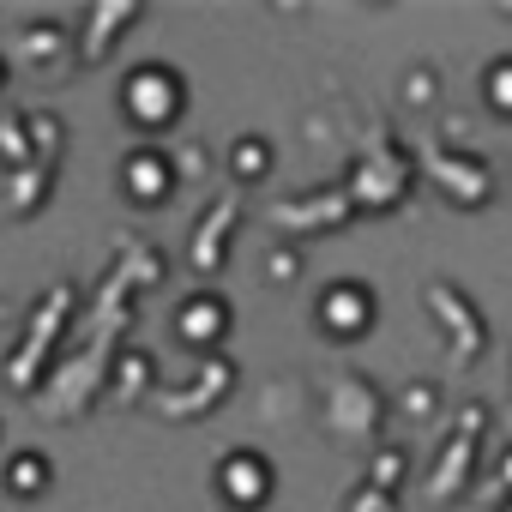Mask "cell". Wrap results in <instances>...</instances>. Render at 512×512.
<instances>
[{"label":"cell","instance_id":"cell-1","mask_svg":"<svg viewBox=\"0 0 512 512\" xmlns=\"http://www.w3.org/2000/svg\"><path fill=\"white\" fill-rule=\"evenodd\" d=\"M79 320H85V296H79V284H73V278H55V284L31 302L25 332L13 338L7 362H0V386H7L13 398H37V392L49 386V374L61 368V356L73 350Z\"/></svg>","mask_w":512,"mask_h":512},{"label":"cell","instance_id":"cell-2","mask_svg":"<svg viewBox=\"0 0 512 512\" xmlns=\"http://www.w3.org/2000/svg\"><path fill=\"white\" fill-rule=\"evenodd\" d=\"M115 109L139 139L163 145V133L181 127V115H187V73L169 61H139V67H127Z\"/></svg>","mask_w":512,"mask_h":512},{"label":"cell","instance_id":"cell-3","mask_svg":"<svg viewBox=\"0 0 512 512\" xmlns=\"http://www.w3.org/2000/svg\"><path fill=\"white\" fill-rule=\"evenodd\" d=\"M61 163H67V121L55 109H31V163L19 175H7V211L13 217H37L61 181Z\"/></svg>","mask_w":512,"mask_h":512},{"label":"cell","instance_id":"cell-4","mask_svg":"<svg viewBox=\"0 0 512 512\" xmlns=\"http://www.w3.org/2000/svg\"><path fill=\"white\" fill-rule=\"evenodd\" d=\"M211 494H217L229 512H266L272 494H278V464H272L260 446H229V452L211 464Z\"/></svg>","mask_w":512,"mask_h":512},{"label":"cell","instance_id":"cell-5","mask_svg":"<svg viewBox=\"0 0 512 512\" xmlns=\"http://www.w3.org/2000/svg\"><path fill=\"white\" fill-rule=\"evenodd\" d=\"M374 320H380V296H374V284H362V278H332V284L314 296V326H320V338H332V344H362V338L374 332Z\"/></svg>","mask_w":512,"mask_h":512},{"label":"cell","instance_id":"cell-6","mask_svg":"<svg viewBox=\"0 0 512 512\" xmlns=\"http://www.w3.org/2000/svg\"><path fill=\"white\" fill-rule=\"evenodd\" d=\"M235 362L229 356H205L199 368H193V380H175V386H157V398H151V410L163 416V422H199V416H211L229 392H235Z\"/></svg>","mask_w":512,"mask_h":512},{"label":"cell","instance_id":"cell-7","mask_svg":"<svg viewBox=\"0 0 512 512\" xmlns=\"http://www.w3.org/2000/svg\"><path fill=\"white\" fill-rule=\"evenodd\" d=\"M241 211H247V193H241V187H223V193L199 211V223H193V235H187V266H193V278H217V272H223L229 247H235V229H241Z\"/></svg>","mask_w":512,"mask_h":512},{"label":"cell","instance_id":"cell-8","mask_svg":"<svg viewBox=\"0 0 512 512\" xmlns=\"http://www.w3.org/2000/svg\"><path fill=\"white\" fill-rule=\"evenodd\" d=\"M115 181H121V199H127V205H139V211H157V205H169V199H175V187H181V169H175V151H169V145H151V139H139V145L121 157Z\"/></svg>","mask_w":512,"mask_h":512},{"label":"cell","instance_id":"cell-9","mask_svg":"<svg viewBox=\"0 0 512 512\" xmlns=\"http://www.w3.org/2000/svg\"><path fill=\"white\" fill-rule=\"evenodd\" d=\"M169 332H175L187 350L223 356V338L235 332V308H229V296H223V290H211V284H193V290L175 302V314H169Z\"/></svg>","mask_w":512,"mask_h":512},{"label":"cell","instance_id":"cell-10","mask_svg":"<svg viewBox=\"0 0 512 512\" xmlns=\"http://www.w3.org/2000/svg\"><path fill=\"white\" fill-rule=\"evenodd\" d=\"M139 19H145V0H85L79 7V67H103Z\"/></svg>","mask_w":512,"mask_h":512},{"label":"cell","instance_id":"cell-11","mask_svg":"<svg viewBox=\"0 0 512 512\" xmlns=\"http://www.w3.org/2000/svg\"><path fill=\"white\" fill-rule=\"evenodd\" d=\"M13 67L37 73V79H67L79 67V31L55 25V19H37L19 31V49H13Z\"/></svg>","mask_w":512,"mask_h":512},{"label":"cell","instance_id":"cell-12","mask_svg":"<svg viewBox=\"0 0 512 512\" xmlns=\"http://www.w3.org/2000/svg\"><path fill=\"white\" fill-rule=\"evenodd\" d=\"M350 211H356L350 187H320V193H302V199H278L272 205V223L284 235H314V229H338Z\"/></svg>","mask_w":512,"mask_h":512},{"label":"cell","instance_id":"cell-13","mask_svg":"<svg viewBox=\"0 0 512 512\" xmlns=\"http://www.w3.org/2000/svg\"><path fill=\"white\" fill-rule=\"evenodd\" d=\"M326 416H332L338 434H374V422H380V392H374L362 374H344V380L332 386V398H326Z\"/></svg>","mask_w":512,"mask_h":512},{"label":"cell","instance_id":"cell-14","mask_svg":"<svg viewBox=\"0 0 512 512\" xmlns=\"http://www.w3.org/2000/svg\"><path fill=\"white\" fill-rule=\"evenodd\" d=\"M109 272H121V278L145 296V290H157V284L169 278V260H163V247H157V241H145V235H121L115 253H109Z\"/></svg>","mask_w":512,"mask_h":512},{"label":"cell","instance_id":"cell-15","mask_svg":"<svg viewBox=\"0 0 512 512\" xmlns=\"http://www.w3.org/2000/svg\"><path fill=\"white\" fill-rule=\"evenodd\" d=\"M157 386H163V380H157V356H151L145 344H127V350H121V362H115L109 398L133 410V404H151V398H157Z\"/></svg>","mask_w":512,"mask_h":512},{"label":"cell","instance_id":"cell-16","mask_svg":"<svg viewBox=\"0 0 512 512\" xmlns=\"http://www.w3.org/2000/svg\"><path fill=\"white\" fill-rule=\"evenodd\" d=\"M476 422H482V410L470 404L464 422H458V434L446 440V458H434V482H428L434 500H458L464 494V464H470V446H476Z\"/></svg>","mask_w":512,"mask_h":512},{"label":"cell","instance_id":"cell-17","mask_svg":"<svg viewBox=\"0 0 512 512\" xmlns=\"http://www.w3.org/2000/svg\"><path fill=\"white\" fill-rule=\"evenodd\" d=\"M223 169H229V187H260L272 169H278V151H272V139L266 133H241L235 145H229V157H223Z\"/></svg>","mask_w":512,"mask_h":512},{"label":"cell","instance_id":"cell-18","mask_svg":"<svg viewBox=\"0 0 512 512\" xmlns=\"http://www.w3.org/2000/svg\"><path fill=\"white\" fill-rule=\"evenodd\" d=\"M49 482H55V464H49V452H37V446L13 452L7 470H0V488H7L13 500H37V494H49Z\"/></svg>","mask_w":512,"mask_h":512},{"label":"cell","instance_id":"cell-19","mask_svg":"<svg viewBox=\"0 0 512 512\" xmlns=\"http://www.w3.org/2000/svg\"><path fill=\"white\" fill-rule=\"evenodd\" d=\"M31 163V109H0V169L19 175Z\"/></svg>","mask_w":512,"mask_h":512},{"label":"cell","instance_id":"cell-20","mask_svg":"<svg viewBox=\"0 0 512 512\" xmlns=\"http://www.w3.org/2000/svg\"><path fill=\"white\" fill-rule=\"evenodd\" d=\"M482 109L500 115V121H512V55H494L482 67Z\"/></svg>","mask_w":512,"mask_h":512},{"label":"cell","instance_id":"cell-21","mask_svg":"<svg viewBox=\"0 0 512 512\" xmlns=\"http://www.w3.org/2000/svg\"><path fill=\"white\" fill-rule=\"evenodd\" d=\"M404 470H410V458H404L398 446H380V452H374V464H368V488H380V494H398Z\"/></svg>","mask_w":512,"mask_h":512},{"label":"cell","instance_id":"cell-22","mask_svg":"<svg viewBox=\"0 0 512 512\" xmlns=\"http://www.w3.org/2000/svg\"><path fill=\"white\" fill-rule=\"evenodd\" d=\"M266 278H272V284L302 278V247H296V241H278V247L266 253Z\"/></svg>","mask_w":512,"mask_h":512},{"label":"cell","instance_id":"cell-23","mask_svg":"<svg viewBox=\"0 0 512 512\" xmlns=\"http://www.w3.org/2000/svg\"><path fill=\"white\" fill-rule=\"evenodd\" d=\"M344 512H392V494H380V488H368V482H362V488L350 494V506H344Z\"/></svg>","mask_w":512,"mask_h":512},{"label":"cell","instance_id":"cell-24","mask_svg":"<svg viewBox=\"0 0 512 512\" xmlns=\"http://www.w3.org/2000/svg\"><path fill=\"white\" fill-rule=\"evenodd\" d=\"M205 163H211V157H205V145H181V151H175V169H181V181L205 175Z\"/></svg>","mask_w":512,"mask_h":512},{"label":"cell","instance_id":"cell-25","mask_svg":"<svg viewBox=\"0 0 512 512\" xmlns=\"http://www.w3.org/2000/svg\"><path fill=\"white\" fill-rule=\"evenodd\" d=\"M494 482H500V488H506V500H512V446L500 452V464H494Z\"/></svg>","mask_w":512,"mask_h":512},{"label":"cell","instance_id":"cell-26","mask_svg":"<svg viewBox=\"0 0 512 512\" xmlns=\"http://www.w3.org/2000/svg\"><path fill=\"white\" fill-rule=\"evenodd\" d=\"M7 85H13V55L0 49V97H7Z\"/></svg>","mask_w":512,"mask_h":512},{"label":"cell","instance_id":"cell-27","mask_svg":"<svg viewBox=\"0 0 512 512\" xmlns=\"http://www.w3.org/2000/svg\"><path fill=\"white\" fill-rule=\"evenodd\" d=\"M494 512H512V500H500V506H494Z\"/></svg>","mask_w":512,"mask_h":512},{"label":"cell","instance_id":"cell-28","mask_svg":"<svg viewBox=\"0 0 512 512\" xmlns=\"http://www.w3.org/2000/svg\"><path fill=\"white\" fill-rule=\"evenodd\" d=\"M0 434H7V422H0Z\"/></svg>","mask_w":512,"mask_h":512}]
</instances>
